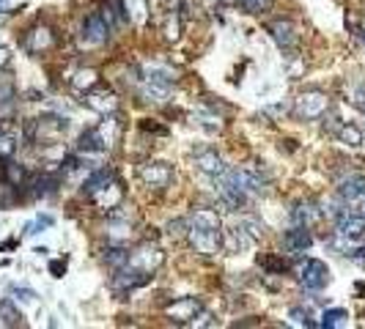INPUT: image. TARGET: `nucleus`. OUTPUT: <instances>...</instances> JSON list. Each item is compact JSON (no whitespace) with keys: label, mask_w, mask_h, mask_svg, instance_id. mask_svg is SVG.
Wrapping results in <instances>:
<instances>
[{"label":"nucleus","mask_w":365,"mask_h":329,"mask_svg":"<svg viewBox=\"0 0 365 329\" xmlns=\"http://www.w3.org/2000/svg\"><path fill=\"white\" fill-rule=\"evenodd\" d=\"M338 195L344 201H360V198H365V173L346 176L344 182H341V186H338Z\"/></svg>","instance_id":"18"},{"label":"nucleus","mask_w":365,"mask_h":329,"mask_svg":"<svg viewBox=\"0 0 365 329\" xmlns=\"http://www.w3.org/2000/svg\"><path fill=\"white\" fill-rule=\"evenodd\" d=\"M291 220H294L297 225L310 228V225H316V223L322 220V208H319L316 203H300L294 211H291Z\"/></svg>","instance_id":"24"},{"label":"nucleus","mask_w":365,"mask_h":329,"mask_svg":"<svg viewBox=\"0 0 365 329\" xmlns=\"http://www.w3.org/2000/svg\"><path fill=\"white\" fill-rule=\"evenodd\" d=\"M187 242L192 245L195 252H201V255H214L220 247H223V236H220V230H209V228H190V233H187Z\"/></svg>","instance_id":"6"},{"label":"nucleus","mask_w":365,"mask_h":329,"mask_svg":"<svg viewBox=\"0 0 365 329\" xmlns=\"http://www.w3.org/2000/svg\"><path fill=\"white\" fill-rule=\"evenodd\" d=\"M239 228H244L256 242L264 239V233H266V225L261 220H256V217H239Z\"/></svg>","instance_id":"38"},{"label":"nucleus","mask_w":365,"mask_h":329,"mask_svg":"<svg viewBox=\"0 0 365 329\" xmlns=\"http://www.w3.org/2000/svg\"><path fill=\"white\" fill-rule=\"evenodd\" d=\"M50 274H53V277H63V274H66V258L50 261Z\"/></svg>","instance_id":"47"},{"label":"nucleus","mask_w":365,"mask_h":329,"mask_svg":"<svg viewBox=\"0 0 365 329\" xmlns=\"http://www.w3.org/2000/svg\"><path fill=\"white\" fill-rule=\"evenodd\" d=\"M363 217H365V208H363Z\"/></svg>","instance_id":"53"},{"label":"nucleus","mask_w":365,"mask_h":329,"mask_svg":"<svg viewBox=\"0 0 365 329\" xmlns=\"http://www.w3.org/2000/svg\"><path fill=\"white\" fill-rule=\"evenodd\" d=\"M357 36H360V39L365 41V28H360V30H357Z\"/></svg>","instance_id":"50"},{"label":"nucleus","mask_w":365,"mask_h":329,"mask_svg":"<svg viewBox=\"0 0 365 329\" xmlns=\"http://www.w3.org/2000/svg\"><path fill=\"white\" fill-rule=\"evenodd\" d=\"M97 82H99L97 69H77V72H75V77H72V85H75L77 91H91Z\"/></svg>","instance_id":"32"},{"label":"nucleus","mask_w":365,"mask_h":329,"mask_svg":"<svg viewBox=\"0 0 365 329\" xmlns=\"http://www.w3.org/2000/svg\"><path fill=\"white\" fill-rule=\"evenodd\" d=\"M11 182H0V206L14 203V195H11Z\"/></svg>","instance_id":"46"},{"label":"nucleus","mask_w":365,"mask_h":329,"mask_svg":"<svg viewBox=\"0 0 365 329\" xmlns=\"http://www.w3.org/2000/svg\"><path fill=\"white\" fill-rule=\"evenodd\" d=\"M3 170H6V179H9L14 186L25 184V170H22L17 162H6V164H3Z\"/></svg>","instance_id":"40"},{"label":"nucleus","mask_w":365,"mask_h":329,"mask_svg":"<svg viewBox=\"0 0 365 329\" xmlns=\"http://www.w3.org/2000/svg\"><path fill=\"white\" fill-rule=\"evenodd\" d=\"M288 318H291V324H297V327H313V321H310V313L303 308H291L288 310Z\"/></svg>","instance_id":"42"},{"label":"nucleus","mask_w":365,"mask_h":329,"mask_svg":"<svg viewBox=\"0 0 365 329\" xmlns=\"http://www.w3.org/2000/svg\"><path fill=\"white\" fill-rule=\"evenodd\" d=\"M97 151H107L99 129H85L77 140V154H97Z\"/></svg>","instance_id":"26"},{"label":"nucleus","mask_w":365,"mask_h":329,"mask_svg":"<svg viewBox=\"0 0 365 329\" xmlns=\"http://www.w3.org/2000/svg\"><path fill=\"white\" fill-rule=\"evenodd\" d=\"M94 198V203L99 206V208H119L121 206V201H124V186H121V182L113 176L107 184L102 186L99 192H94L91 195Z\"/></svg>","instance_id":"12"},{"label":"nucleus","mask_w":365,"mask_h":329,"mask_svg":"<svg viewBox=\"0 0 365 329\" xmlns=\"http://www.w3.org/2000/svg\"><path fill=\"white\" fill-rule=\"evenodd\" d=\"M165 264V252L157 245H141L129 252V267L141 269L146 274H154Z\"/></svg>","instance_id":"3"},{"label":"nucleus","mask_w":365,"mask_h":329,"mask_svg":"<svg viewBox=\"0 0 365 329\" xmlns=\"http://www.w3.org/2000/svg\"><path fill=\"white\" fill-rule=\"evenodd\" d=\"M195 167L206 176H220L225 170V162L217 151H201V154H195Z\"/></svg>","instance_id":"20"},{"label":"nucleus","mask_w":365,"mask_h":329,"mask_svg":"<svg viewBox=\"0 0 365 329\" xmlns=\"http://www.w3.org/2000/svg\"><path fill=\"white\" fill-rule=\"evenodd\" d=\"M223 3H228V6H231V3H236V0H223Z\"/></svg>","instance_id":"52"},{"label":"nucleus","mask_w":365,"mask_h":329,"mask_svg":"<svg viewBox=\"0 0 365 329\" xmlns=\"http://www.w3.org/2000/svg\"><path fill=\"white\" fill-rule=\"evenodd\" d=\"M85 104H88L91 110L102 113V116H110V113L119 110V96H116V91H110V88H91V91L85 94Z\"/></svg>","instance_id":"11"},{"label":"nucleus","mask_w":365,"mask_h":329,"mask_svg":"<svg viewBox=\"0 0 365 329\" xmlns=\"http://www.w3.org/2000/svg\"><path fill=\"white\" fill-rule=\"evenodd\" d=\"M247 14H264L272 9V0H239Z\"/></svg>","instance_id":"41"},{"label":"nucleus","mask_w":365,"mask_h":329,"mask_svg":"<svg viewBox=\"0 0 365 329\" xmlns=\"http://www.w3.org/2000/svg\"><path fill=\"white\" fill-rule=\"evenodd\" d=\"M53 223H55V220H53L50 214H44V217H36L33 223H28V225H25V233H28V236H33V233H39V230H44V228H50Z\"/></svg>","instance_id":"43"},{"label":"nucleus","mask_w":365,"mask_h":329,"mask_svg":"<svg viewBox=\"0 0 365 329\" xmlns=\"http://www.w3.org/2000/svg\"><path fill=\"white\" fill-rule=\"evenodd\" d=\"M104 264H110L113 269H121L129 264V250H124L119 242L110 247H104Z\"/></svg>","instance_id":"31"},{"label":"nucleus","mask_w":365,"mask_h":329,"mask_svg":"<svg viewBox=\"0 0 365 329\" xmlns=\"http://www.w3.org/2000/svg\"><path fill=\"white\" fill-rule=\"evenodd\" d=\"M352 104L365 116V82H357V85L352 88Z\"/></svg>","instance_id":"44"},{"label":"nucleus","mask_w":365,"mask_h":329,"mask_svg":"<svg viewBox=\"0 0 365 329\" xmlns=\"http://www.w3.org/2000/svg\"><path fill=\"white\" fill-rule=\"evenodd\" d=\"M327 129L341 140V143H346V145H357L363 143V132L354 126V123H349V121H338V118H329V123H325Z\"/></svg>","instance_id":"14"},{"label":"nucleus","mask_w":365,"mask_h":329,"mask_svg":"<svg viewBox=\"0 0 365 329\" xmlns=\"http://www.w3.org/2000/svg\"><path fill=\"white\" fill-rule=\"evenodd\" d=\"M143 80L148 82H157V85H173L176 82V72L170 66H146L143 69Z\"/></svg>","instance_id":"27"},{"label":"nucleus","mask_w":365,"mask_h":329,"mask_svg":"<svg viewBox=\"0 0 365 329\" xmlns=\"http://www.w3.org/2000/svg\"><path fill=\"white\" fill-rule=\"evenodd\" d=\"M154 274H146V272H141V269H135V267H121V269H116V274H113V291L116 294H124V291H135V288H143L148 280H151Z\"/></svg>","instance_id":"9"},{"label":"nucleus","mask_w":365,"mask_h":329,"mask_svg":"<svg viewBox=\"0 0 365 329\" xmlns=\"http://www.w3.org/2000/svg\"><path fill=\"white\" fill-rule=\"evenodd\" d=\"M329 110V96L319 88H307L294 99V116L300 121H316Z\"/></svg>","instance_id":"1"},{"label":"nucleus","mask_w":365,"mask_h":329,"mask_svg":"<svg viewBox=\"0 0 365 329\" xmlns=\"http://www.w3.org/2000/svg\"><path fill=\"white\" fill-rule=\"evenodd\" d=\"M170 41H176L179 39V20L176 17H170V25H168V33H165Z\"/></svg>","instance_id":"48"},{"label":"nucleus","mask_w":365,"mask_h":329,"mask_svg":"<svg viewBox=\"0 0 365 329\" xmlns=\"http://www.w3.org/2000/svg\"><path fill=\"white\" fill-rule=\"evenodd\" d=\"M0 318H3L6 327H20L22 324V313L14 308L11 299H0Z\"/></svg>","instance_id":"34"},{"label":"nucleus","mask_w":365,"mask_h":329,"mask_svg":"<svg viewBox=\"0 0 365 329\" xmlns=\"http://www.w3.org/2000/svg\"><path fill=\"white\" fill-rule=\"evenodd\" d=\"M346 318H349V313L341 308H332V310H325V316H322V327L325 329H332V327H344Z\"/></svg>","instance_id":"37"},{"label":"nucleus","mask_w":365,"mask_h":329,"mask_svg":"<svg viewBox=\"0 0 365 329\" xmlns=\"http://www.w3.org/2000/svg\"><path fill=\"white\" fill-rule=\"evenodd\" d=\"M104 233H107L110 242H124V239H129V236H132L129 220H126V217H113V223L104 228Z\"/></svg>","instance_id":"30"},{"label":"nucleus","mask_w":365,"mask_h":329,"mask_svg":"<svg viewBox=\"0 0 365 329\" xmlns=\"http://www.w3.org/2000/svg\"><path fill=\"white\" fill-rule=\"evenodd\" d=\"M168 94H170V85H157V82H148V80L141 82V96L146 102L163 104L168 99Z\"/></svg>","instance_id":"28"},{"label":"nucleus","mask_w":365,"mask_h":329,"mask_svg":"<svg viewBox=\"0 0 365 329\" xmlns=\"http://www.w3.org/2000/svg\"><path fill=\"white\" fill-rule=\"evenodd\" d=\"M138 176H141L143 184L151 186V189H165V186L173 182V167L168 162H146L141 164Z\"/></svg>","instance_id":"7"},{"label":"nucleus","mask_w":365,"mask_h":329,"mask_svg":"<svg viewBox=\"0 0 365 329\" xmlns=\"http://www.w3.org/2000/svg\"><path fill=\"white\" fill-rule=\"evenodd\" d=\"M201 308L203 305L198 296H182V299H176L173 305L165 308V316H168L173 324H192L195 316L201 313Z\"/></svg>","instance_id":"8"},{"label":"nucleus","mask_w":365,"mask_h":329,"mask_svg":"<svg viewBox=\"0 0 365 329\" xmlns=\"http://www.w3.org/2000/svg\"><path fill=\"white\" fill-rule=\"evenodd\" d=\"M256 245V239L244 230V228H231V230H225L223 236V247L228 252H244V250H250V247Z\"/></svg>","instance_id":"17"},{"label":"nucleus","mask_w":365,"mask_h":329,"mask_svg":"<svg viewBox=\"0 0 365 329\" xmlns=\"http://www.w3.org/2000/svg\"><path fill=\"white\" fill-rule=\"evenodd\" d=\"M66 126H69V123L63 121V118H50V116H47V118H36L28 132H31V138L39 145H58L63 138V132H66Z\"/></svg>","instance_id":"2"},{"label":"nucleus","mask_w":365,"mask_h":329,"mask_svg":"<svg viewBox=\"0 0 365 329\" xmlns=\"http://www.w3.org/2000/svg\"><path fill=\"white\" fill-rule=\"evenodd\" d=\"M9 61H11V52H9L6 47H0V69H3V66H6Z\"/></svg>","instance_id":"49"},{"label":"nucleus","mask_w":365,"mask_h":329,"mask_svg":"<svg viewBox=\"0 0 365 329\" xmlns=\"http://www.w3.org/2000/svg\"><path fill=\"white\" fill-rule=\"evenodd\" d=\"M14 99H17V88L11 74H0V116H9L14 110Z\"/></svg>","instance_id":"23"},{"label":"nucleus","mask_w":365,"mask_h":329,"mask_svg":"<svg viewBox=\"0 0 365 329\" xmlns=\"http://www.w3.org/2000/svg\"><path fill=\"white\" fill-rule=\"evenodd\" d=\"M300 283L307 291H322V288H327V283H329V269H327L325 261L307 258L303 267H300Z\"/></svg>","instance_id":"5"},{"label":"nucleus","mask_w":365,"mask_h":329,"mask_svg":"<svg viewBox=\"0 0 365 329\" xmlns=\"http://www.w3.org/2000/svg\"><path fill=\"white\" fill-rule=\"evenodd\" d=\"M3 9H6V0H0V11H3Z\"/></svg>","instance_id":"51"},{"label":"nucleus","mask_w":365,"mask_h":329,"mask_svg":"<svg viewBox=\"0 0 365 329\" xmlns=\"http://www.w3.org/2000/svg\"><path fill=\"white\" fill-rule=\"evenodd\" d=\"M110 25L104 22L102 14H91L88 20L82 22V33H80V47H102L110 41Z\"/></svg>","instance_id":"4"},{"label":"nucleus","mask_w":365,"mask_h":329,"mask_svg":"<svg viewBox=\"0 0 365 329\" xmlns=\"http://www.w3.org/2000/svg\"><path fill=\"white\" fill-rule=\"evenodd\" d=\"M20 148V138L14 132H0V160H11Z\"/></svg>","instance_id":"35"},{"label":"nucleus","mask_w":365,"mask_h":329,"mask_svg":"<svg viewBox=\"0 0 365 329\" xmlns=\"http://www.w3.org/2000/svg\"><path fill=\"white\" fill-rule=\"evenodd\" d=\"M97 129H99V135H102V140H104V148H107V151L119 143V138H121V123L116 118V113L104 116L102 126H97Z\"/></svg>","instance_id":"22"},{"label":"nucleus","mask_w":365,"mask_h":329,"mask_svg":"<svg viewBox=\"0 0 365 329\" xmlns=\"http://www.w3.org/2000/svg\"><path fill=\"white\" fill-rule=\"evenodd\" d=\"M55 44L53 39V30L50 28H44V25H36V28H31L28 33H25V50L28 52H33V55H39L44 50H50Z\"/></svg>","instance_id":"13"},{"label":"nucleus","mask_w":365,"mask_h":329,"mask_svg":"<svg viewBox=\"0 0 365 329\" xmlns=\"http://www.w3.org/2000/svg\"><path fill=\"white\" fill-rule=\"evenodd\" d=\"M190 228H192L190 217H182V220H170V223H168V236H170L173 242H179V239H187Z\"/></svg>","instance_id":"36"},{"label":"nucleus","mask_w":365,"mask_h":329,"mask_svg":"<svg viewBox=\"0 0 365 329\" xmlns=\"http://www.w3.org/2000/svg\"><path fill=\"white\" fill-rule=\"evenodd\" d=\"M190 223L195 228H209V230H220V214L214 208H203V206H195L190 211Z\"/></svg>","instance_id":"21"},{"label":"nucleus","mask_w":365,"mask_h":329,"mask_svg":"<svg viewBox=\"0 0 365 329\" xmlns=\"http://www.w3.org/2000/svg\"><path fill=\"white\" fill-rule=\"evenodd\" d=\"M283 245L285 250L291 252V255H297V252H305L307 247L313 245V236H310V228H305V225H297V228H291L288 233L283 236Z\"/></svg>","instance_id":"15"},{"label":"nucleus","mask_w":365,"mask_h":329,"mask_svg":"<svg viewBox=\"0 0 365 329\" xmlns=\"http://www.w3.org/2000/svg\"><path fill=\"white\" fill-rule=\"evenodd\" d=\"M239 184L244 192H264L266 176H261V170L256 164H247V167H239Z\"/></svg>","instance_id":"19"},{"label":"nucleus","mask_w":365,"mask_h":329,"mask_svg":"<svg viewBox=\"0 0 365 329\" xmlns=\"http://www.w3.org/2000/svg\"><path fill=\"white\" fill-rule=\"evenodd\" d=\"M11 294H14V299H17V302H25V305H33V302L39 299V294H36L33 288H14Z\"/></svg>","instance_id":"45"},{"label":"nucleus","mask_w":365,"mask_h":329,"mask_svg":"<svg viewBox=\"0 0 365 329\" xmlns=\"http://www.w3.org/2000/svg\"><path fill=\"white\" fill-rule=\"evenodd\" d=\"M124 11H126V20L129 22H146L148 17V6H146V0H124Z\"/></svg>","instance_id":"33"},{"label":"nucleus","mask_w":365,"mask_h":329,"mask_svg":"<svg viewBox=\"0 0 365 329\" xmlns=\"http://www.w3.org/2000/svg\"><path fill=\"white\" fill-rule=\"evenodd\" d=\"M113 176H116V173H113L110 167H97V170H91V176L82 182V192L91 198V195H94V192H99L102 186L107 184Z\"/></svg>","instance_id":"25"},{"label":"nucleus","mask_w":365,"mask_h":329,"mask_svg":"<svg viewBox=\"0 0 365 329\" xmlns=\"http://www.w3.org/2000/svg\"><path fill=\"white\" fill-rule=\"evenodd\" d=\"M55 186H58V179L44 173V176L31 179V195H33V198H47V195H53V192H55Z\"/></svg>","instance_id":"29"},{"label":"nucleus","mask_w":365,"mask_h":329,"mask_svg":"<svg viewBox=\"0 0 365 329\" xmlns=\"http://www.w3.org/2000/svg\"><path fill=\"white\" fill-rule=\"evenodd\" d=\"M258 264H261V269L269 272V274H283L285 269H288V264H285L283 258H278V255H261Z\"/></svg>","instance_id":"39"},{"label":"nucleus","mask_w":365,"mask_h":329,"mask_svg":"<svg viewBox=\"0 0 365 329\" xmlns=\"http://www.w3.org/2000/svg\"><path fill=\"white\" fill-rule=\"evenodd\" d=\"M266 33L275 39V44L283 50V52H291L297 47V28L288 20H272L266 22Z\"/></svg>","instance_id":"10"},{"label":"nucleus","mask_w":365,"mask_h":329,"mask_svg":"<svg viewBox=\"0 0 365 329\" xmlns=\"http://www.w3.org/2000/svg\"><path fill=\"white\" fill-rule=\"evenodd\" d=\"M338 236H344L349 242H357L365 236V217H357V214H344L338 217Z\"/></svg>","instance_id":"16"}]
</instances>
